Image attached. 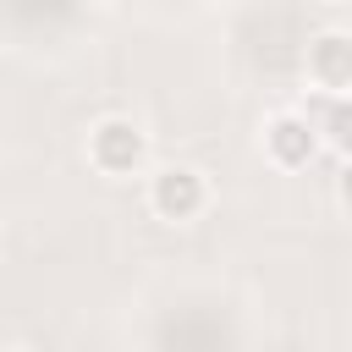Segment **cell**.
I'll return each instance as SVG.
<instances>
[{
	"label": "cell",
	"mask_w": 352,
	"mask_h": 352,
	"mask_svg": "<svg viewBox=\"0 0 352 352\" xmlns=\"http://www.w3.org/2000/svg\"><path fill=\"white\" fill-rule=\"evenodd\" d=\"M88 165L99 176H138L148 165V132L126 116H104L88 126Z\"/></svg>",
	"instance_id": "cell-1"
},
{
	"label": "cell",
	"mask_w": 352,
	"mask_h": 352,
	"mask_svg": "<svg viewBox=\"0 0 352 352\" xmlns=\"http://www.w3.org/2000/svg\"><path fill=\"white\" fill-rule=\"evenodd\" d=\"M209 204V182L192 165H165L148 176V209L160 220H198Z\"/></svg>",
	"instance_id": "cell-2"
},
{
	"label": "cell",
	"mask_w": 352,
	"mask_h": 352,
	"mask_svg": "<svg viewBox=\"0 0 352 352\" xmlns=\"http://www.w3.org/2000/svg\"><path fill=\"white\" fill-rule=\"evenodd\" d=\"M264 154H270V165H280V170H302V165L319 154V126H314L308 116L280 110V116L264 121Z\"/></svg>",
	"instance_id": "cell-3"
},
{
	"label": "cell",
	"mask_w": 352,
	"mask_h": 352,
	"mask_svg": "<svg viewBox=\"0 0 352 352\" xmlns=\"http://www.w3.org/2000/svg\"><path fill=\"white\" fill-rule=\"evenodd\" d=\"M308 82L324 94H352V33L324 28L308 44Z\"/></svg>",
	"instance_id": "cell-4"
}]
</instances>
